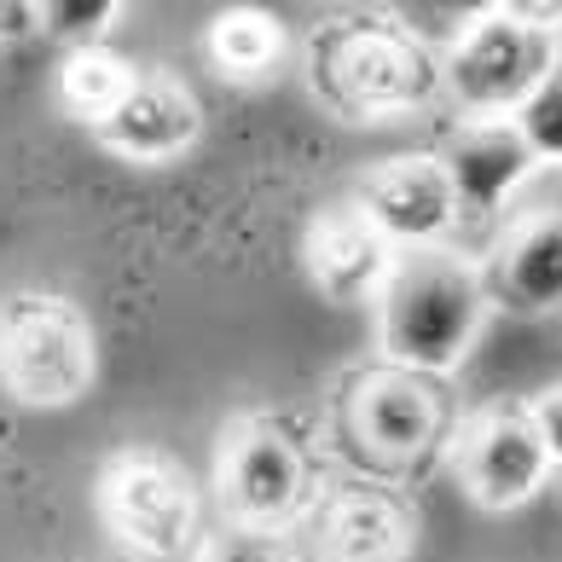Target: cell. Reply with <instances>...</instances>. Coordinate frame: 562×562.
<instances>
[{
    "label": "cell",
    "mask_w": 562,
    "mask_h": 562,
    "mask_svg": "<svg viewBox=\"0 0 562 562\" xmlns=\"http://www.w3.org/2000/svg\"><path fill=\"white\" fill-rule=\"evenodd\" d=\"M116 18H122L116 0H47L41 7V30L70 41V53H76V47H99Z\"/></svg>",
    "instance_id": "ac0fdd59"
},
{
    "label": "cell",
    "mask_w": 562,
    "mask_h": 562,
    "mask_svg": "<svg viewBox=\"0 0 562 562\" xmlns=\"http://www.w3.org/2000/svg\"><path fill=\"white\" fill-rule=\"evenodd\" d=\"M203 128V111H198V93L175 76H134V88L122 93V105L99 122V139L122 157H139V162H162V157H180L186 145L198 139Z\"/></svg>",
    "instance_id": "4fadbf2b"
},
{
    "label": "cell",
    "mask_w": 562,
    "mask_h": 562,
    "mask_svg": "<svg viewBox=\"0 0 562 562\" xmlns=\"http://www.w3.org/2000/svg\"><path fill=\"white\" fill-rule=\"evenodd\" d=\"M528 412H533V429H539V441H546L551 464H562V383H551Z\"/></svg>",
    "instance_id": "ffe728a7"
},
{
    "label": "cell",
    "mask_w": 562,
    "mask_h": 562,
    "mask_svg": "<svg viewBox=\"0 0 562 562\" xmlns=\"http://www.w3.org/2000/svg\"><path fill=\"white\" fill-rule=\"evenodd\" d=\"M99 516L145 562H186L203 539L192 475L162 452H116L99 470Z\"/></svg>",
    "instance_id": "5b68a950"
},
{
    "label": "cell",
    "mask_w": 562,
    "mask_h": 562,
    "mask_svg": "<svg viewBox=\"0 0 562 562\" xmlns=\"http://www.w3.org/2000/svg\"><path fill=\"white\" fill-rule=\"evenodd\" d=\"M203 47H210V65H215L221 76L256 81V76H267V70L279 65L284 35H279V24H273L267 12L238 7V12H221V18H215L210 35H203Z\"/></svg>",
    "instance_id": "2e32d148"
},
{
    "label": "cell",
    "mask_w": 562,
    "mask_h": 562,
    "mask_svg": "<svg viewBox=\"0 0 562 562\" xmlns=\"http://www.w3.org/2000/svg\"><path fill=\"white\" fill-rule=\"evenodd\" d=\"M516 134L528 139L533 162H562V58L551 65V76L522 99V111L510 116Z\"/></svg>",
    "instance_id": "e0dca14e"
},
{
    "label": "cell",
    "mask_w": 562,
    "mask_h": 562,
    "mask_svg": "<svg viewBox=\"0 0 562 562\" xmlns=\"http://www.w3.org/2000/svg\"><path fill=\"white\" fill-rule=\"evenodd\" d=\"M348 429L378 464H412L447 429V406L435 378L401 366H371L348 383Z\"/></svg>",
    "instance_id": "ba28073f"
},
{
    "label": "cell",
    "mask_w": 562,
    "mask_h": 562,
    "mask_svg": "<svg viewBox=\"0 0 562 562\" xmlns=\"http://www.w3.org/2000/svg\"><path fill=\"white\" fill-rule=\"evenodd\" d=\"M186 562H290V546L279 533H261V528H215L198 539V551Z\"/></svg>",
    "instance_id": "d6986e66"
},
{
    "label": "cell",
    "mask_w": 562,
    "mask_h": 562,
    "mask_svg": "<svg viewBox=\"0 0 562 562\" xmlns=\"http://www.w3.org/2000/svg\"><path fill=\"white\" fill-rule=\"evenodd\" d=\"M389 261H394L389 238L366 221V210L353 198L325 203V210L307 221V233H302V267H307V279H314L330 302L378 296Z\"/></svg>",
    "instance_id": "7c38bea8"
},
{
    "label": "cell",
    "mask_w": 562,
    "mask_h": 562,
    "mask_svg": "<svg viewBox=\"0 0 562 562\" xmlns=\"http://www.w3.org/2000/svg\"><path fill=\"white\" fill-rule=\"evenodd\" d=\"M557 18L562 7H487L441 58V93L458 111H470V122L516 116L562 58Z\"/></svg>",
    "instance_id": "3957f363"
},
{
    "label": "cell",
    "mask_w": 562,
    "mask_h": 562,
    "mask_svg": "<svg viewBox=\"0 0 562 562\" xmlns=\"http://www.w3.org/2000/svg\"><path fill=\"white\" fill-rule=\"evenodd\" d=\"M487 279L470 256L447 244L394 249L378 284V342L383 366L441 378L470 353L475 330L487 319Z\"/></svg>",
    "instance_id": "6da1fadb"
},
{
    "label": "cell",
    "mask_w": 562,
    "mask_h": 562,
    "mask_svg": "<svg viewBox=\"0 0 562 562\" xmlns=\"http://www.w3.org/2000/svg\"><path fill=\"white\" fill-rule=\"evenodd\" d=\"M412 510L378 482H337L307 510V562H406Z\"/></svg>",
    "instance_id": "9c48e42d"
},
{
    "label": "cell",
    "mask_w": 562,
    "mask_h": 562,
    "mask_svg": "<svg viewBox=\"0 0 562 562\" xmlns=\"http://www.w3.org/2000/svg\"><path fill=\"white\" fill-rule=\"evenodd\" d=\"M441 175L452 186V203L458 215L470 221H487L505 210V198L533 175V151L528 139L516 134L510 116H487V122H458V128L441 139Z\"/></svg>",
    "instance_id": "8fae6325"
},
{
    "label": "cell",
    "mask_w": 562,
    "mask_h": 562,
    "mask_svg": "<svg viewBox=\"0 0 562 562\" xmlns=\"http://www.w3.org/2000/svg\"><path fill=\"white\" fill-rule=\"evenodd\" d=\"M99 366L93 325L76 302L24 290L0 307V389L18 406H70Z\"/></svg>",
    "instance_id": "277c9868"
},
{
    "label": "cell",
    "mask_w": 562,
    "mask_h": 562,
    "mask_svg": "<svg viewBox=\"0 0 562 562\" xmlns=\"http://www.w3.org/2000/svg\"><path fill=\"white\" fill-rule=\"evenodd\" d=\"M487 296L516 314H551L562 307V210L522 215L493 244V261L482 267Z\"/></svg>",
    "instance_id": "5bb4252c"
},
{
    "label": "cell",
    "mask_w": 562,
    "mask_h": 562,
    "mask_svg": "<svg viewBox=\"0 0 562 562\" xmlns=\"http://www.w3.org/2000/svg\"><path fill=\"white\" fill-rule=\"evenodd\" d=\"M134 76L139 70L128 58H116L111 47H76V53H65V70H58V105L99 128L122 105V93L134 88Z\"/></svg>",
    "instance_id": "9a60e30c"
},
{
    "label": "cell",
    "mask_w": 562,
    "mask_h": 562,
    "mask_svg": "<svg viewBox=\"0 0 562 562\" xmlns=\"http://www.w3.org/2000/svg\"><path fill=\"white\" fill-rule=\"evenodd\" d=\"M452 464H458L464 493L482 510H516L546 487L551 452H546V441H539L528 406H487L464 424Z\"/></svg>",
    "instance_id": "52a82bcc"
},
{
    "label": "cell",
    "mask_w": 562,
    "mask_h": 562,
    "mask_svg": "<svg viewBox=\"0 0 562 562\" xmlns=\"http://www.w3.org/2000/svg\"><path fill=\"white\" fill-rule=\"evenodd\" d=\"M353 203H360L366 221L389 238V249L441 244L447 226L458 221L452 186H447L435 157H389V162H378V169L360 180Z\"/></svg>",
    "instance_id": "30bf717a"
},
{
    "label": "cell",
    "mask_w": 562,
    "mask_h": 562,
    "mask_svg": "<svg viewBox=\"0 0 562 562\" xmlns=\"http://www.w3.org/2000/svg\"><path fill=\"white\" fill-rule=\"evenodd\" d=\"M215 493H221V510L233 528L279 533L314 498V470H307V452H302V441H290L284 424L238 418L221 435Z\"/></svg>",
    "instance_id": "8992f818"
},
{
    "label": "cell",
    "mask_w": 562,
    "mask_h": 562,
    "mask_svg": "<svg viewBox=\"0 0 562 562\" xmlns=\"http://www.w3.org/2000/svg\"><path fill=\"white\" fill-rule=\"evenodd\" d=\"M314 88L348 122L406 116L441 93V58L424 53L394 18H337L314 35Z\"/></svg>",
    "instance_id": "7a4b0ae2"
},
{
    "label": "cell",
    "mask_w": 562,
    "mask_h": 562,
    "mask_svg": "<svg viewBox=\"0 0 562 562\" xmlns=\"http://www.w3.org/2000/svg\"><path fill=\"white\" fill-rule=\"evenodd\" d=\"M41 30V7L30 0H0V41H24Z\"/></svg>",
    "instance_id": "44dd1931"
}]
</instances>
